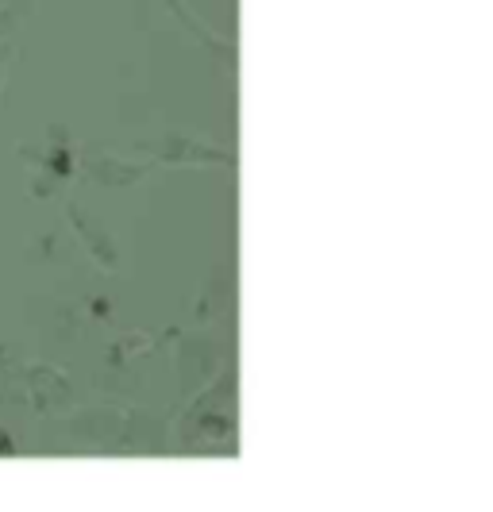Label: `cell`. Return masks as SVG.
<instances>
[{"instance_id": "obj_1", "label": "cell", "mask_w": 493, "mask_h": 512, "mask_svg": "<svg viewBox=\"0 0 493 512\" xmlns=\"http://www.w3.org/2000/svg\"><path fill=\"white\" fill-rule=\"evenodd\" d=\"M27 8H31V0H8V4H0V39H8V31L27 16Z\"/></svg>"}, {"instance_id": "obj_2", "label": "cell", "mask_w": 493, "mask_h": 512, "mask_svg": "<svg viewBox=\"0 0 493 512\" xmlns=\"http://www.w3.org/2000/svg\"><path fill=\"white\" fill-rule=\"evenodd\" d=\"M12 54H16L12 39H0V81H4V70H8V62H12Z\"/></svg>"}, {"instance_id": "obj_3", "label": "cell", "mask_w": 493, "mask_h": 512, "mask_svg": "<svg viewBox=\"0 0 493 512\" xmlns=\"http://www.w3.org/2000/svg\"><path fill=\"white\" fill-rule=\"evenodd\" d=\"M12 451H16V439L8 432H0V455H12Z\"/></svg>"}]
</instances>
